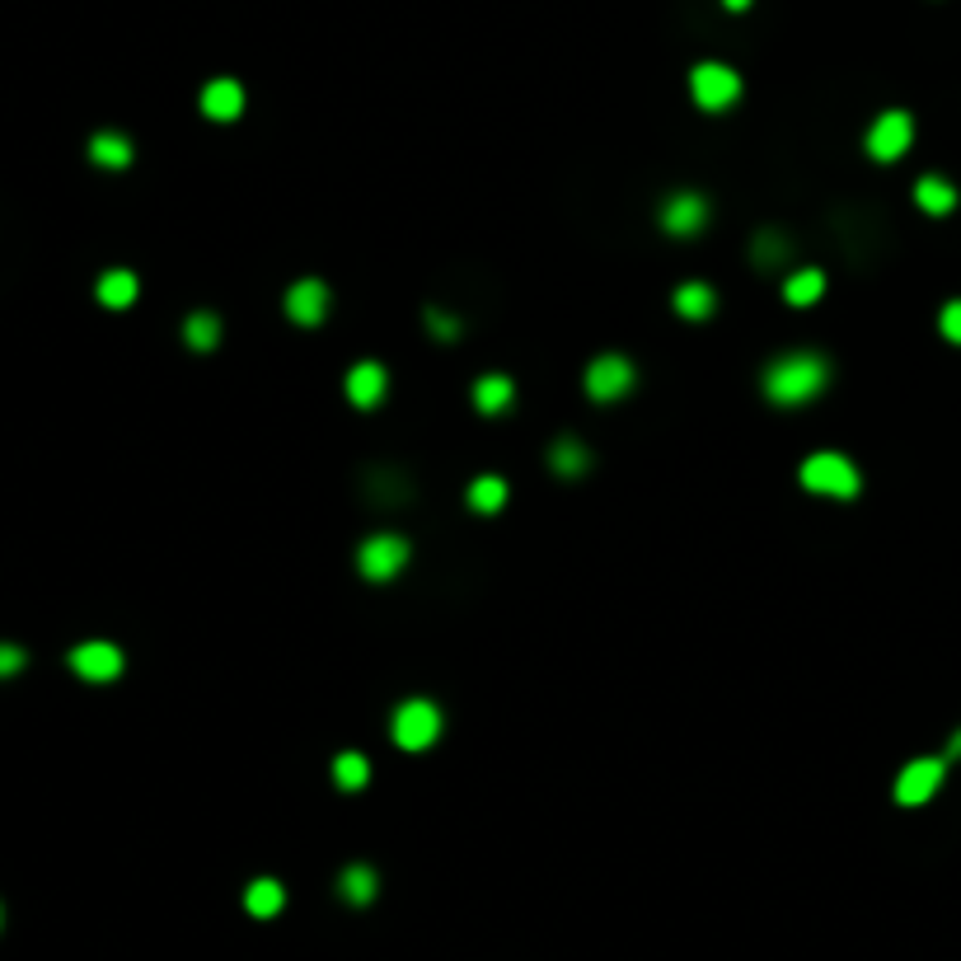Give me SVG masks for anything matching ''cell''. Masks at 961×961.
<instances>
[{"mask_svg": "<svg viewBox=\"0 0 961 961\" xmlns=\"http://www.w3.org/2000/svg\"><path fill=\"white\" fill-rule=\"evenodd\" d=\"M797 479L807 493H821V498H835V502H849L863 493V474L849 456H839V450H816V456L802 460Z\"/></svg>", "mask_w": 961, "mask_h": 961, "instance_id": "cell-2", "label": "cell"}, {"mask_svg": "<svg viewBox=\"0 0 961 961\" xmlns=\"http://www.w3.org/2000/svg\"><path fill=\"white\" fill-rule=\"evenodd\" d=\"M943 779H948V755H919L896 774L891 797L900 802V807H925V802L938 797Z\"/></svg>", "mask_w": 961, "mask_h": 961, "instance_id": "cell-8", "label": "cell"}, {"mask_svg": "<svg viewBox=\"0 0 961 961\" xmlns=\"http://www.w3.org/2000/svg\"><path fill=\"white\" fill-rule=\"evenodd\" d=\"M441 732H446V713H441V703H431V699H404L399 709H395V718H389V741H395L399 751H431L441 741Z\"/></svg>", "mask_w": 961, "mask_h": 961, "instance_id": "cell-3", "label": "cell"}, {"mask_svg": "<svg viewBox=\"0 0 961 961\" xmlns=\"http://www.w3.org/2000/svg\"><path fill=\"white\" fill-rule=\"evenodd\" d=\"M657 221L666 234H680V240H690V234H699L703 226H709V198L694 188H676L661 198V211Z\"/></svg>", "mask_w": 961, "mask_h": 961, "instance_id": "cell-9", "label": "cell"}, {"mask_svg": "<svg viewBox=\"0 0 961 961\" xmlns=\"http://www.w3.org/2000/svg\"><path fill=\"white\" fill-rule=\"evenodd\" d=\"M722 6H728V10H737V14H741V10H751V0H722Z\"/></svg>", "mask_w": 961, "mask_h": 961, "instance_id": "cell-31", "label": "cell"}, {"mask_svg": "<svg viewBox=\"0 0 961 961\" xmlns=\"http://www.w3.org/2000/svg\"><path fill=\"white\" fill-rule=\"evenodd\" d=\"M427 328H431V338H441V343H456L460 338V320L456 315H441V310H427Z\"/></svg>", "mask_w": 961, "mask_h": 961, "instance_id": "cell-28", "label": "cell"}, {"mask_svg": "<svg viewBox=\"0 0 961 961\" xmlns=\"http://www.w3.org/2000/svg\"><path fill=\"white\" fill-rule=\"evenodd\" d=\"M132 155H136V150H132V142H127L123 132H100V136L90 142V160L100 165V169H127Z\"/></svg>", "mask_w": 961, "mask_h": 961, "instance_id": "cell-23", "label": "cell"}, {"mask_svg": "<svg viewBox=\"0 0 961 961\" xmlns=\"http://www.w3.org/2000/svg\"><path fill=\"white\" fill-rule=\"evenodd\" d=\"M910 142H915V117L906 108H887V113L873 117L868 136H863V150H868L877 165H896L900 155L910 150Z\"/></svg>", "mask_w": 961, "mask_h": 961, "instance_id": "cell-7", "label": "cell"}, {"mask_svg": "<svg viewBox=\"0 0 961 961\" xmlns=\"http://www.w3.org/2000/svg\"><path fill=\"white\" fill-rule=\"evenodd\" d=\"M788 259V240L783 234H774V230H760L755 234V268H774V263H783Z\"/></svg>", "mask_w": 961, "mask_h": 961, "instance_id": "cell-26", "label": "cell"}, {"mask_svg": "<svg viewBox=\"0 0 961 961\" xmlns=\"http://www.w3.org/2000/svg\"><path fill=\"white\" fill-rule=\"evenodd\" d=\"M671 310H676L680 320L703 324V320H713V310H718V291L709 282H680L671 291Z\"/></svg>", "mask_w": 961, "mask_h": 961, "instance_id": "cell-15", "label": "cell"}, {"mask_svg": "<svg viewBox=\"0 0 961 961\" xmlns=\"http://www.w3.org/2000/svg\"><path fill=\"white\" fill-rule=\"evenodd\" d=\"M690 94L703 113H728V108H737L741 94H746V81H741V71L728 62H699L690 71Z\"/></svg>", "mask_w": 961, "mask_h": 961, "instance_id": "cell-4", "label": "cell"}, {"mask_svg": "<svg viewBox=\"0 0 961 961\" xmlns=\"http://www.w3.org/2000/svg\"><path fill=\"white\" fill-rule=\"evenodd\" d=\"M638 385V366L624 357V352H600V357L586 362V376H582V389L592 395L596 404H619L629 399Z\"/></svg>", "mask_w": 961, "mask_h": 961, "instance_id": "cell-5", "label": "cell"}, {"mask_svg": "<svg viewBox=\"0 0 961 961\" xmlns=\"http://www.w3.org/2000/svg\"><path fill=\"white\" fill-rule=\"evenodd\" d=\"M328 774H333V783H338L343 793H357V788H366V783H370V760L362 751H338V755H333V764H328Z\"/></svg>", "mask_w": 961, "mask_h": 961, "instance_id": "cell-24", "label": "cell"}, {"mask_svg": "<svg viewBox=\"0 0 961 961\" xmlns=\"http://www.w3.org/2000/svg\"><path fill=\"white\" fill-rule=\"evenodd\" d=\"M549 469H554L558 479H582L586 469H592V450H586L577 437H558L549 446Z\"/></svg>", "mask_w": 961, "mask_h": 961, "instance_id": "cell-19", "label": "cell"}, {"mask_svg": "<svg viewBox=\"0 0 961 961\" xmlns=\"http://www.w3.org/2000/svg\"><path fill=\"white\" fill-rule=\"evenodd\" d=\"M826 385H831V362L821 357V352H783V357H774L760 376L764 399L779 404V408L812 404V399L826 395Z\"/></svg>", "mask_w": 961, "mask_h": 961, "instance_id": "cell-1", "label": "cell"}, {"mask_svg": "<svg viewBox=\"0 0 961 961\" xmlns=\"http://www.w3.org/2000/svg\"><path fill=\"white\" fill-rule=\"evenodd\" d=\"M915 202L925 216H952L957 211V188L943 174H925V179L915 184Z\"/></svg>", "mask_w": 961, "mask_h": 961, "instance_id": "cell-18", "label": "cell"}, {"mask_svg": "<svg viewBox=\"0 0 961 961\" xmlns=\"http://www.w3.org/2000/svg\"><path fill=\"white\" fill-rule=\"evenodd\" d=\"M24 661H29V652H24V647L0 643V676H19V671H24Z\"/></svg>", "mask_w": 961, "mask_h": 961, "instance_id": "cell-29", "label": "cell"}, {"mask_svg": "<svg viewBox=\"0 0 961 961\" xmlns=\"http://www.w3.org/2000/svg\"><path fill=\"white\" fill-rule=\"evenodd\" d=\"M821 296H826V272H821V268H797V272H788V278H783V301H788V305L807 310V305H816Z\"/></svg>", "mask_w": 961, "mask_h": 961, "instance_id": "cell-21", "label": "cell"}, {"mask_svg": "<svg viewBox=\"0 0 961 961\" xmlns=\"http://www.w3.org/2000/svg\"><path fill=\"white\" fill-rule=\"evenodd\" d=\"M464 502H469V512H479V516H498L506 506V479L502 474H479L474 483H469Z\"/></svg>", "mask_w": 961, "mask_h": 961, "instance_id": "cell-22", "label": "cell"}, {"mask_svg": "<svg viewBox=\"0 0 961 961\" xmlns=\"http://www.w3.org/2000/svg\"><path fill=\"white\" fill-rule=\"evenodd\" d=\"M338 896L347 906H370V900L380 896V873L370 868V863H347L338 873Z\"/></svg>", "mask_w": 961, "mask_h": 961, "instance_id": "cell-16", "label": "cell"}, {"mask_svg": "<svg viewBox=\"0 0 961 961\" xmlns=\"http://www.w3.org/2000/svg\"><path fill=\"white\" fill-rule=\"evenodd\" d=\"M385 389H389V370H385L380 362H357V366H347L343 395H347L352 408H376V404L385 399Z\"/></svg>", "mask_w": 961, "mask_h": 961, "instance_id": "cell-12", "label": "cell"}, {"mask_svg": "<svg viewBox=\"0 0 961 961\" xmlns=\"http://www.w3.org/2000/svg\"><path fill=\"white\" fill-rule=\"evenodd\" d=\"M408 558H414V544L395 531H376L357 544V573L366 582H395L408 567Z\"/></svg>", "mask_w": 961, "mask_h": 961, "instance_id": "cell-6", "label": "cell"}, {"mask_svg": "<svg viewBox=\"0 0 961 961\" xmlns=\"http://www.w3.org/2000/svg\"><path fill=\"white\" fill-rule=\"evenodd\" d=\"M286 320L291 324H301V328H320L324 320H328V310H333V291L320 282V278H301V282H291L286 286Z\"/></svg>", "mask_w": 961, "mask_h": 961, "instance_id": "cell-11", "label": "cell"}, {"mask_svg": "<svg viewBox=\"0 0 961 961\" xmlns=\"http://www.w3.org/2000/svg\"><path fill=\"white\" fill-rule=\"evenodd\" d=\"M938 333H943L948 343H957V347H961V296H957V301H948L943 310H938Z\"/></svg>", "mask_w": 961, "mask_h": 961, "instance_id": "cell-27", "label": "cell"}, {"mask_svg": "<svg viewBox=\"0 0 961 961\" xmlns=\"http://www.w3.org/2000/svg\"><path fill=\"white\" fill-rule=\"evenodd\" d=\"M0 919H6V915H0Z\"/></svg>", "mask_w": 961, "mask_h": 961, "instance_id": "cell-32", "label": "cell"}, {"mask_svg": "<svg viewBox=\"0 0 961 961\" xmlns=\"http://www.w3.org/2000/svg\"><path fill=\"white\" fill-rule=\"evenodd\" d=\"M202 113L211 117V123H234V117L244 113V85L230 81V75H221V81H207Z\"/></svg>", "mask_w": 961, "mask_h": 961, "instance_id": "cell-14", "label": "cell"}, {"mask_svg": "<svg viewBox=\"0 0 961 961\" xmlns=\"http://www.w3.org/2000/svg\"><path fill=\"white\" fill-rule=\"evenodd\" d=\"M136 291H142V282H136V272H127V268H108L104 278L94 282V296L108 310H127L136 301Z\"/></svg>", "mask_w": 961, "mask_h": 961, "instance_id": "cell-20", "label": "cell"}, {"mask_svg": "<svg viewBox=\"0 0 961 961\" xmlns=\"http://www.w3.org/2000/svg\"><path fill=\"white\" fill-rule=\"evenodd\" d=\"M184 343L192 352L221 347V315H211V310H192V315L184 320Z\"/></svg>", "mask_w": 961, "mask_h": 961, "instance_id": "cell-25", "label": "cell"}, {"mask_svg": "<svg viewBox=\"0 0 961 961\" xmlns=\"http://www.w3.org/2000/svg\"><path fill=\"white\" fill-rule=\"evenodd\" d=\"M282 906H286V887H282L278 877H253L249 887H244V910H249L253 919L282 915Z\"/></svg>", "mask_w": 961, "mask_h": 961, "instance_id": "cell-17", "label": "cell"}, {"mask_svg": "<svg viewBox=\"0 0 961 961\" xmlns=\"http://www.w3.org/2000/svg\"><path fill=\"white\" fill-rule=\"evenodd\" d=\"M469 399H474V408H479L483 418H498V414H506V408L516 404V380L502 376V370H488V376L474 380Z\"/></svg>", "mask_w": 961, "mask_h": 961, "instance_id": "cell-13", "label": "cell"}, {"mask_svg": "<svg viewBox=\"0 0 961 961\" xmlns=\"http://www.w3.org/2000/svg\"><path fill=\"white\" fill-rule=\"evenodd\" d=\"M943 755H948V760H961V728L948 737V751H943Z\"/></svg>", "mask_w": 961, "mask_h": 961, "instance_id": "cell-30", "label": "cell"}, {"mask_svg": "<svg viewBox=\"0 0 961 961\" xmlns=\"http://www.w3.org/2000/svg\"><path fill=\"white\" fill-rule=\"evenodd\" d=\"M123 647L117 643H104V638H90V643H81V647H71V671L81 676V680H90V685H108V680H117L123 676Z\"/></svg>", "mask_w": 961, "mask_h": 961, "instance_id": "cell-10", "label": "cell"}]
</instances>
